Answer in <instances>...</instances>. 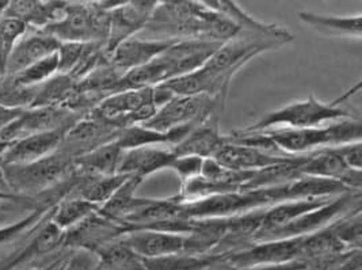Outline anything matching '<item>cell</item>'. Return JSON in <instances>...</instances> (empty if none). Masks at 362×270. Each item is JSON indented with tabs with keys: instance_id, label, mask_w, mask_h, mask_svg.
Here are the masks:
<instances>
[{
	"instance_id": "cell-5",
	"label": "cell",
	"mask_w": 362,
	"mask_h": 270,
	"mask_svg": "<svg viewBox=\"0 0 362 270\" xmlns=\"http://www.w3.org/2000/svg\"><path fill=\"white\" fill-rule=\"evenodd\" d=\"M227 95H199V97H173L141 127L158 132H170L187 125H198L214 109L226 107Z\"/></svg>"
},
{
	"instance_id": "cell-17",
	"label": "cell",
	"mask_w": 362,
	"mask_h": 270,
	"mask_svg": "<svg viewBox=\"0 0 362 270\" xmlns=\"http://www.w3.org/2000/svg\"><path fill=\"white\" fill-rule=\"evenodd\" d=\"M174 42L170 40H153L144 37H132L119 44L115 51L109 54V61L121 72L143 67L146 64L163 54Z\"/></svg>"
},
{
	"instance_id": "cell-34",
	"label": "cell",
	"mask_w": 362,
	"mask_h": 270,
	"mask_svg": "<svg viewBox=\"0 0 362 270\" xmlns=\"http://www.w3.org/2000/svg\"><path fill=\"white\" fill-rule=\"evenodd\" d=\"M362 206H358L329 224L334 235L349 250H360L362 242Z\"/></svg>"
},
{
	"instance_id": "cell-4",
	"label": "cell",
	"mask_w": 362,
	"mask_h": 270,
	"mask_svg": "<svg viewBox=\"0 0 362 270\" xmlns=\"http://www.w3.org/2000/svg\"><path fill=\"white\" fill-rule=\"evenodd\" d=\"M109 13L99 1H66L62 18L48 28L38 30L63 42L103 44L109 34Z\"/></svg>"
},
{
	"instance_id": "cell-20",
	"label": "cell",
	"mask_w": 362,
	"mask_h": 270,
	"mask_svg": "<svg viewBox=\"0 0 362 270\" xmlns=\"http://www.w3.org/2000/svg\"><path fill=\"white\" fill-rule=\"evenodd\" d=\"M124 242L140 258H160L185 253L186 235L151 230H132L127 233Z\"/></svg>"
},
{
	"instance_id": "cell-47",
	"label": "cell",
	"mask_w": 362,
	"mask_h": 270,
	"mask_svg": "<svg viewBox=\"0 0 362 270\" xmlns=\"http://www.w3.org/2000/svg\"><path fill=\"white\" fill-rule=\"evenodd\" d=\"M60 269V266H59V268H57V270Z\"/></svg>"
},
{
	"instance_id": "cell-30",
	"label": "cell",
	"mask_w": 362,
	"mask_h": 270,
	"mask_svg": "<svg viewBox=\"0 0 362 270\" xmlns=\"http://www.w3.org/2000/svg\"><path fill=\"white\" fill-rule=\"evenodd\" d=\"M76 82L68 75L57 74L48 82L34 87V98L30 107L63 106L75 91ZM29 107V109H30Z\"/></svg>"
},
{
	"instance_id": "cell-1",
	"label": "cell",
	"mask_w": 362,
	"mask_h": 270,
	"mask_svg": "<svg viewBox=\"0 0 362 270\" xmlns=\"http://www.w3.org/2000/svg\"><path fill=\"white\" fill-rule=\"evenodd\" d=\"M354 93L356 90H351L331 103L319 101L313 94H310L304 101L292 102L280 109L266 113L245 129L254 132L272 129H308L325 127L326 122L332 124L342 119H361L360 113H354L353 110L341 106V102L347 100Z\"/></svg>"
},
{
	"instance_id": "cell-8",
	"label": "cell",
	"mask_w": 362,
	"mask_h": 270,
	"mask_svg": "<svg viewBox=\"0 0 362 270\" xmlns=\"http://www.w3.org/2000/svg\"><path fill=\"white\" fill-rule=\"evenodd\" d=\"M84 116L63 106H44L25 109L1 134L0 141L11 143L26 136L69 129Z\"/></svg>"
},
{
	"instance_id": "cell-28",
	"label": "cell",
	"mask_w": 362,
	"mask_h": 270,
	"mask_svg": "<svg viewBox=\"0 0 362 270\" xmlns=\"http://www.w3.org/2000/svg\"><path fill=\"white\" fill-rule=\"evenodd\" d=\"M98 211L97 205L88 203L75 193H71L54 205L50 220L63 231H68Z\"/></svg>"
},
{
	"instance_id": "cell-13",
	"label": "cell",
	"mask_w": 362,
	"mask_h": 270,
	"mask_svg": "<svg viewBox=\"0 0 362 270\" xmlns=\"http://www.w3.org/2000/svg\"><path fill=\"white\" fill-rule=\"evenodd\" d=\"M50 216L34 230L21 250L0 262V270H21L23 265H28L32 261L64 249L66 231L59 228L50 220Z\"/></svg>"
},
{
	"instance_id": "cell-9",
	"label": "cell",
	"mask_w": 362,
	"mask_h": 270,
	"mask_svg": "<svg viewBox=\"0 0 362 270\" xmlns=\"http://www.w3.org/2000/svg\"><path fill=\"white\" fill-rule=\"evenodd\" d=\"M159 1L134 0L122 1L109 13V34L105 52L109 56L124 41L141 33L148 25Z\"/></svg>"
},
{
	"instance_id": "cell-26",
	"label": "cell",
	"mask_w": 362,
	"mask_h": 270,
	"mask_svg": "<svg viewBox=\"0 0 362 270\" xmlns=\"http://www.w3.org/2000/svg\"><path fill=\"white\" fill-rule=\"evenodd\" d=\"M143 182L144 180L131 175L115 192L113 197L99 208V212L109 219L121 223L146 203L147 199H140L136 196L137 187Z\"/></svg>"
},
{
	"instance_id": "cell-38",
	"label": "cell",
	"mask_w": 362,
	"mask_h": 270,
	"mask_svg": "<svg viewBox=\"0 0 362 270\" xmlns=\"http://www.w3.org/2000/svg\"><path fill=\"white\" fill-rule=\"evenodd\" d=\"M349 169L362 171V143H349L332 148Z\"/></svg>"
},
{
	"instance_id": "cell-11",
	"label": "cell",
	"mask_w": 362,
	"mask_h": 270,
	"mask_svg": "<svg viewBox=\"0 0 362 270\" xmlns=\"http://www.w3.org/2000/svg\"><path fill=\"white\" fill-rule=\"evenodd\" d=\"M304 237L257 242L245 250L226 255L224 259L240 269L298 261L301 259Z\"/></svg>"
},
{
	"instance_id": "cell-35",
	"label": "cell",
	"mask_w": 362,
	"mask_h": 270,
	"mask_svg": "<svg viewBox=\"0 0 362 270\" xmlns=\"http://www.w3.org/2000/svg\"><path fill=\"white\" fill-rule=\"evenodd\" d=\"M28 32V28L16 19L0 17V83L6 78L7 63L19 38Z\"/></svg>"
},
{
	"instance_id": "cell-48",
	"label": "cell",
	"mask_w": 362,
	"mask_h": 270,
	"mask_svg": "<svg viewBox=\"0 0 362 270\" xmlns=\"http://www.w3.org/2000/svg\"><path fill=\"white\" fill-rule=\"evenodd\" d=\"M56 270H57V269H56Z\"/></svg>"
},
{
	"instance_id": "cell-42",
	"label": "cell",
	"mask_w": 362,
	"mask_h": 270,
	"mask_svg": "<svg viewBox=\"0 0 362 270\" xmlns=\"http://www.w3.org/2000/svg\"><path fill=\"white\" fill-rule=\"evenodd\" d=\"M204 270H243L240 268H236L233 266L232 264H230L228 261L224 259V257H221L220 259H217L216 262H214L212 265H209L208 268H205Z\"/></svg>"
},
{
	"instance_id": "cell-33",
	"label": "cell",
	"mask_w": 362,
	"mask_h": 270,
	"mask_svg": "<svg viewBox=\"0 0 362 270\" xmlns=\"http://www.w3.org/2000/svg\"><path fill=\"white\" fill-rule=\"evenodd\" d=\"M57 74H59V57L56 52L48 57L34 63L32 66L22 69L21 72H18L17 75L6 78L4 81H8L10 83L18 87H35L48 82Z\"/></svg>"
},
{
	"instance_id": "cell-41",
	"label": "cell",
	"mask_w": 362,
	"mask_h": 270,
	"mask_svg": "<svg viewBox=\"0 0 362 270\" xmlns=\"http://www.w3.org/2000/svg\"><path fill=\"white\" fill-rule=\"evenodd\" d=\"M25 109H17V107H8L4 105H0V134L17 119L18 116L23 112Z\"/></svg>"
},
{
	"instance_id": "cell-29",
	"label": "cell",
	"mask_w": 362,
	"mask_h": 270,
	"mask_svg": "<svg viewBox=\"0 0 362 270\" xmlns=\"http://www.w3.org/2000/svg\"><path fill=\"white\" fill-rule=\"evenodd\" d=\"M99 270H146L141 258L133 253L122 237L97 252Z\"/></svg>"
},
{
	"instance_id": "cell-10",
	"label": "cell",
	"mask_w": 362,
	"mask_h": 270,
	"mask_svg": "<svg viewBox=\"0 0 362 270\" xmlns=\"http://www.w3.org/2000/svg\"><path fill=\"white\" fill-rule=\"evenodd\" d=\"M127 233H129V228L125 224L109 219L98 211L76 227L66 231L64 249L95 254Z\"/></svg>"
},
{
	"instance_id": "cell-21",
	"label": "cell",
	"mask_w": 362,
	"mask_h": 270,
	"mask_svg": "<svg viewBox=\"0 0 362 270\" xmlns=\"http://www.w3.org/2000/svg\"><path fill=\"white\" fill-rule=\"evenodd\" d=\"M66 1L13 0L8 1L3 17L22 22L28 30H42L59 20L66 8Z\"/></svg>"
},
{
	"instance_id": "cell-2",
	"label": "cell",
	"mask_w": 362,
	"mask_h": 270,
	"mask_svg": "<svg viewBox=\"0 0 362 270\" xmlns=\"http://www.w3.org/2000/svg\"><path fill=\"white\" fill-rule=\"evenodd\" d=\"M3 170L8 193L37 201L72 177L76 166L72 158L56 151L32 163L3 166Z\"/></svg>"
},
{
	"instance_id": "cell-36",
	"label": "cell",
	"mask_w": 362,
	"mask_h": 270,
	"mask_svg": "<svg viewBox=\"0 0 362 270\" xmlns=\"http://www.w3.org/2000/svg\"><path fill=\"white\" fill-rule=\"evenodd\" d=\"M205 159L198 156H175L168 170L174 171L180 178L181 184L201 175V170Z\"/></svg>"
},
{
	"instance_id": "cell-15",
	"label": "cell",
	"mask_w": 362,
	"mask_h": 270,
	"mask_svg": "<svg viewBox=\"0 0 362 270\" xmlns=\"http://www.w3.org/2000/svg\"><path fill=\"white\" fill-rule=\"evenodd\" d=\"M224 109H214V112L194 127L190 134L171 148L175 156H198L201 159H211L227 143L226 135L221 134L220 121Z\"/></svg>"
},
{
	"instance_id": "cell-44",
	"label": "cell",
	"mask_w": 362,
	"mask_h": 270,
	"mask_svg": "<svg viewBox=\"0 0 362 270\" xmlns=\"http://www.w3.org/2000/svg\"><path fill=\"white\" fill-rule=\"evenodd\" d=\"M0 192H6V193H8V190H7V185H6V178H4V170H3L1 163H0Z\"/></svg>"
},
{
	"instance_id": "cell-25",
	"label": "cell",
	"mask_w": 362,
	"mask_h": 270,
	"mask_svg": "<svg viewBox=\"0 0 362 270\" xmlns=\"http://www.w3.org/2000/svg\"><path fill=\"white\" fill-rule=\"evenodd\" d=\"M124 155V150L117 141L103 144L75 160V166L87 175H115Z\"/></svg>"
},
{
	"instance_id": "cell-24",
	"label": "cell",
	"mask_w": 362,
	"mask_h": 270,
	"mask_svg": "<svg viewBox=\"0 0 362 270\" xmlns=\"http://www.w3.org/2000/svg\"><path fill=\"white\" fill-rule=\"evenodd\" d=\"M298 19L308 25L317 33L329 37H345V38H361L362 17H329L320 16L311 11H300Z\"/></svg>"
},
{
	"instance_id": "cell-43",
	"label": "cell",
	"mask_w": 362,
	"mask_h": 270,
	"mask_svg": "<svg viewBox=\"0 0 362 270\" xmlns=\"http://www.w3.org/2000/svg\"><path fill=\"white\" fill-rule=\"evenodd\" d=\"M64 258L66 257H60V258H57V259H54V261H52L49 264H47L45 266H37V268H32V269H21V270H56L60 265H62V262L64 261Z\"/></svg>"
},
{
	"instance_id": "cell-16",
	"label": "cell",
	"mask_w": 362,
	"mask_h": 270,
	"mask_svg": "<svg viewBox=\"0 0 362 270\" xmlns=\"http://www.w3.org/2000/svg\"><path fill=\"white\" fill-rule=\"evenodd\" d=\"M68 129L26 136L11 141L0 155L1 166L28 165L57 151Z\"/></svg>"
},
{
	"instance_id": "cell-7",
	"label": "cell",
	"mask_w": 362,
	"mask_h": 270,
	"mask_svg": "<svg viewBox=\"0 0 362 270\" xmlns=\"http://www.w3.org/2000/svg\"><path fill=\"white\" fill-rule=\"evenodd\" d=\"M361 192H349L345 194L337 196L323 206L313 209L311 212L291 221L289 224L259 235L257 237L255 243L311 235L313 233L327 227L332 221L344 216L347 212L361 206Z\"/></svg>"
},
{
	"instance_id": "cell-32",
	"label": "cell",
	"mask_w": 362,
	"mask_h": 270,
	"mask_svg": "<svg viewBox=\"0 0 362 270\" xmlns=\"http://www.w3.org/2000/svg\"><path fill=\"white\" fill-rule=\"evenodd\" d=\"M221 255H192L180 253L160 258H141L146 270H204Z\"/></svg>"
},
{
	"instance_id": "cell-40",
	"label": "cell",
	"mask_w": 362,
	"mask_h": 270,
	"mask_svg": "<svg viewBox=\"0 0 362 270\" xmlns=\"http://www.w3.org/2000/svg\"><path fill=\"white\" fill-rule=\"evenodd\" d=\"M243 270H308V262L304 259L292 261L286 264H277V265H261Z\"/></svg>"
},
{
	"instance_id": "cell-12",
	"label": "cell",
	"mask_w": 362,
	"mask_h": 270,
	"mask_svg": "<svg viewBox=\"0 0 362 270\" xmlns=\"http://www.w3.org/2000/svg\"><path fill=\"white\" fill-rule=\"evenodd\" d=\"M121 132L122 129H117L110 124L87 115L66 131L57 151L76 160L100 146L115 141Z\"/></svg>"
},
{
	"instance_id": "cell-6",
	"label": "cell",
	"mask_w": 362,
	"mask_h": 270,
	"mask_svg": "<svg viewBox=\"0 0 362 270\" xmlns=\"http://www.w3.org/2000/svg\"><path fill=\"white\" fill-rule=\"evenodd\" d=\"M180 205L182 216L190 220L230 219L272 206L261 189L230 192Z\"/></svg>"
},
{
	"instance_id": "cell-39",
	"label": "cell",
	"mask_w": 362,
	"mask_h": 270,
	"mask_svg": "<svg viewBox=\"0 0 362 270\" xmlns=\"http://www.w3.org/2000/svg\"><path fill=\"white\" fill-rule=\"evenodd\" d=\"M37 205H40V204L33 201V199L22 197V196H17L13 193L0 192V216L3 212H8V209H16L18 206L33 209Z\"/></svg>"
},
{
	"instance_id": "cell-27",
	"label": "cell",
	"mask_w": 362,
	"mask_h": 270,
	"mask_svg": "<svg viewBox=\"0 0 362 270\" xmlns=\"http://www.w3.org/2000/svg\"><path fill=\"white\" fill-rule=\"evenodd\" d=\"M83 174V172H82ZM131 175L115 174V175H87L83 174L82 181L72 192L87 200L88 203L102 206L107 203L115 192Z\"/></svg>"
},
{
	"instance_id": "cell-31",
	"label": "cell",
	"mask_w": 362,
	"mask_h": 270,
	"mask_svg": "<svg viewBox=\"0 0 362 270\" xmlns=\"http://www.w3.org/2000/svg\"><path fill=\"white\" fill-rule=\"evenodd\" d=\"M54 205L40 204L32 209L26 216L0 227V247L7 246L13 242H17L21 237H29L34 230L52 215Z\"/></svg>"
},
{
	"instance_id": "cell-18",
	"label": "cell",
	"mask_w": 362,
	"mask_h": 270,
	"mask_svg": "<svg viewBox=\"0 0 362 270\" xmlns=\"http://www.w3.org/2000/svg\"><path fill=\"white\" fill-rule=\"evenodd\" d=\"M298 158L300 156H276L267 152L259 151L257 148L227 141L214 155V159L220 165L235 171H259L295 162Z\"/></svg>"
},
{
	"instance_id": "cell-14",
	"label": "cell",
	"mask_w": 362,
	"mask_h": 270,
	"mask_svg": "<svg viewBox=\"0 0 362 270\" xmlns=\"http://www.w3.org/2000/svg\"><path fill=\"white\" fill-rule=\"evenodd\" d=\"M300 175L337 181L354 192L362 190V171L349 169L332 148L308 153L298 166Z\"/></svg>"
},
{
	"instance_id": "cell-37",
	"label": "cell",
	"mask_w": 362,
	"mask_h": 270,
	"mask_svg": "<svg viewBox=\"0 0 362 270\" xmlns=\"http://www.w3.org/2000/svg\"><path fill=\"white\" fill-rule=\"evenodd\" d=\"M59 270H99L98 257L86 250H72L64 258Z\"/></svg>"
},
{
	"instance_id": "cell-19",
	"label": "cell",
	"mask_w": 362,
	"mask_h": 270,
	"mask_svg": "<svg viewBox=\"0 0 362 270\" xmlns=\"http://www.w3.org/2000/svg\"><path fill=\"white\" fill-rule=\"evenodd\" d=\"M59 47L60 42L49 34L38 30H28L19 38L10 54L6 69V78L14 76L22 69L56 53Z\"/></svg>"
},
{
	"instance_id": "cell-23",
	"label": "cell",
	"mask_w": 362,
	"mask_h": 270,
	"mask_svg": "<svg viewBox=\"0 0 362 270\" xmlns=\"http://www.w3.org/2000/svg\"><path fill=\"white\" fill-rule=\"evenodd\" d=\"M205 6L212 8L216 13L227 18L233 23L239 32L250 34H262V35H277L285 33L286 30L274 23H264L254 17H251L240 6L230 0H205Z\"/></svg>"
},
{
	"instance_id": "cell-3",
	"label": "cell",
	"mask_w": 362,
	"mask_h": 270,
	"mask_svg": "<svg viewBox=\"0 0 362 270\" xmlns=\"http://www.w3.org/2000/svg\"><path fill=\"white\" fill-rule=\"evenodd\" d=\"M264 132L276 143L281 151L293 156H301L361 141L362 121L361 119H342L319 128L272 129Z\"/></svg>"
},
{
	"instance_id": "cell-45",
	"label": "cell",
	"mask_w": 362,
	"mask_h": 270,
	"mask_svg": "<svg viewBox=\"0 0 362 270\" xmlns=\"http://www.w3.org/2000/svg\"><path fill=\"white\" fill-rule=\"evenodd\" d=\"M7 4H8V1H7V0H1V1H0V17H3L4 10H6Z\"/></svg>"
},
{
	"instance_id": "cell-46",
	"label": "cell",
	"mask_w": 362,
	"mask_h": 270,
	"mask_svg": "<svg viewBox=\"0 0 362 270\" xmlns=\"http://www.w3.org/2000/svg\"><path fill=\"white\" fill-rule=\"evenodd\" d=\"M8 144H10V143H6V141H0V155H1L3 152L6 151V148L8 147Z\"/></svg>"
},
{
	"instance_id": "cell-22",
	"label": "cell",
	"mask_w": 362,
	"mask_h": 270,
	"mask_svg": "<svg viewBox=\"0 0 362 270\" xmlns=\"http://www.w3.org/2000/svg\"><path fill=\"white\" fill-rule=\"evenodd\" d=\"M175 155L165 147H140L124 151L118 174L139 177L146 181L149 175L168 170Z\"/></svg>"
}]
</instances>
